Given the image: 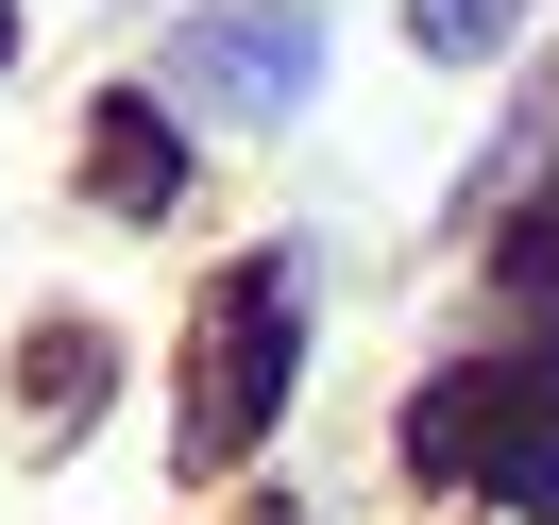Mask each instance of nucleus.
<instances>
[{"mask_svg": "<svg viewBox=\"0 0 559 525\" xmlns=\"http://www.w3.org/2000/svg\"><path fill=\"white\" fill-rule=\"evenodd\" d=\"M491 491H509L525 525H559V441H509V457H491Z\"/></svg>", "mask_w": 559, "mask_h": 525, "instance_id": "obj_7", "label": "nucleus"}, {"mask_svg": "<svg viewBox=\"0 0 559 525\" xmlns=\"http://www.w3.org/2000/svg\"><path fill=\"white\" fill-rule=\"evenodd\" d=\"M0 69H17V0H0Z\"/></svg>", "mask_w": 559, "mask_h": 525, "instance_id": "obj_8", "label": "nucleus"}, {"mask_svg": "<svg viewBox=\"0 0 559 525\" xmlns=\"http://www.w3.org/2000/svg\"><path fill=\"white\" fill-rule=\"evenodd\" d=\"M525 0H407V51H441V69H475L491 35H509Z\"/></svg>", "mask_w": 559, "mask_h": 525, "instance_id": "obj_5", "label": "nucleus"}, {"mask_svg": "<svg viewBox=\"0 0 559 525\" xmlns=\"http://www.w3.org/2000/svg\"><path fill=\"white\" fill-rule=\"evenodd\" d=\"M170 85L204 119H288L322 85V17H306V0H204V17L170 35Z\"/></svg>", "mask_w": 559, "mask_h": 525, "instance_id": "obj_1", "label": "nucleus"}, {"mask_svg": "<svg viewBox=\"0 0 559 525\" xmlns=\"http://www.w3.org/2000/svg\"><path fill=\"white\" fill-rule=\"evenodd\" d=\"M85 390H103V339H85V322H51V339H35V407H51V423H69V407H85Z\"/></svg>", "mask_w": 559, "mask_h": 525, "instance_id": "obj_6", "label": "nucleus"}, {"mask_svg": "<svg viewBox=\"0 0 559 525\" xmlns=\"http://www.w3.org/2000/svg\"><path fill=\"white\" fill-rule=\"evenodd\" d=\"M407 475H491V373H441L407 407Z\"/></svg>", "mask_w": 559, "mask_h": 525, "instance_id": "obj_3", "label": "nucleus"}, {"mask_svg": "<svg viewBox=\"0 0 559 525\" xmlns=\"http://www.w3.org/2000/svg\"><path fill=\"white\" fill-rule=\"evenodd\" d=\"M103 187H119V204H170V187H187L170 103H103Z\"/></svg>", "mask_w": 559, "mask_h": 525, "instance_id": "obj_4", "label": "nucleus"}, {"mask_svg": "<svg viewBox=\"0 0 559 525\" xmlns=\"http://www.w3.org/2000/svg\"><path fill=\"white\" fill-rule=\"evenodd\" d=\"M288 339H306V288H288V272H238V288H221V322H204V423H187V457H238L254 423L288 407Z\"/></svg>", "mask_w": 559, "mask_h": 525, "instance_id": "obj_2", "label": "nucleus"}]
</instances>
